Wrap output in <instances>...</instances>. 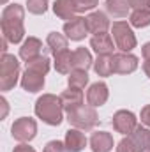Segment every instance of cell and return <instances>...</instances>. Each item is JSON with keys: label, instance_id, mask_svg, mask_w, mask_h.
Returning a JSON list of instances; mask_svg holds the SVG:
<instances>
[{"label": "cell", "instance_id": "8", "mask_svg": "<svg viewBox=\"0 0 150 152\" xmlns=\"http://www.w3.org/2000/svg\"><path fill=\"white\" fill-rule=\"evenodd\" d=\"M113 75H131L138 69V57L131 53H115L111 55Z\"/></svg>", "mask_w": 150, "mask_h": 152}, {"label": "cell", "instance_id": "30", "mask_svg": "<svg viewBox=\"0 0 150 152\" xmlns=\"http://www.w3.org/2000/svg\"><path fill=\"white\" fill-rule=\"evenodd\" d=\"M76 7V12H85V11H92L99 5V0H73Z\"/></svg>", "mask_w": 150, "mask_h": 152}, {"label": "cell", "instance_id": "31", "mask_svg": "<svg viewBox=\"0 0 150 152\" xmlns=\"http://www.w3.org/2000/svg\"><path fill=\"white\" fill-rule=\"evenodd\" d=\"M44 152H69V149L66 147V142H60V140H51L46 143Z\"/></svg>", "mask_w": 150, "mask_h": 152}, {"label": "cell", "instance_id": "14", "mask_svg": "<svg viewBox=\"0 0 150 152\" xmlns=\"http://www.w3.org/2000/svg\"><path fill=\"white\" fill-rule=\"evenodd\" d=\"M113 136L106 131H95L90 136V149L92 152H111L113 149Z\"/></svg>", "mask_w": 150, "mask_h": 152}, {"label": "cell", "instance_id": "32", "mask_svg": "<svg viewBox=\"0 0 150 152\" xmlns=\"http://www.w3.org/2000/svg\"><path fill=\"white\" fill-rule=\"evenodd\" d=\"M140 118H141V124H145V126H149L150 127V104H147V106L141 110Z\"/></svg>", "mask_w": 150, "mask_h": 152}, {"label": "cell", "instance_id": "33", "mask_svg": "<svg viewBox=\"0 0 150 152\" xmlns=\"http://www.w3.org/2000/svg\"><path fill=\"white\" fill-rule=\"evenodd\" d=\"M134 9H150V0H131Z\"/></svg>", "mask_w": 150, "mask_h": 152}, {"label": "cell", "instance_id": "7", "mask_svg": "<svg viewBox=\"0 0 150 152\" xmlns=\"http://www.w3.org/2000/svg\"><path fill=\"white\" fill-rule=\"evenodd\" d=\"M111 124H113V129L117 133L127 136V134H131L138 127V118H136V115L133 113V112H129V110H118L117 113L113 115Z\"/></svg>", "mask_w": 150, "mask_h": 152}, {"label": "cell", "instance_id": "18", "mask_svg": "<svg viewBox=\"0 0 150 152\" xmlns=\"http://www.w3.org/2000/svg\"><path fill=\"white\" fill-rule=\"evenodd\" d=\"M60 99H62L64 110L69 112L71 108H76V106L83 104V92H81V88H73V87H69L67 90L62 92Z\"/></svg>", "mask_w": 150, "mask_h": 152}, {"label": "cell", "instance_id": "35", "mask_svg": "<svg viewBox=\"0 0 150 152\" xmlns=\"http://www.w3.org/2000/svg\"><path fill=\"white\" fill-rule=\"evenodd\" d=\"M141 55H143L145 60H150V42H145L141 46Z\"/></svg>", "mask_w": 150, "mask_h": 152}, {"label": "cell", "instance_id": "28", "mask_svg": "<svg viewBox=\"0 0 150 152\" xmlns=\"http://www.w3.org/2000/svg\"><path fill=\"white\" fill-rule=\"evenodd\" d=\"M27 9L30 14H44L48 11V0H27Z\"/></svg>", "mask_w": 150, "mask_h": 152}, {"label": "cell", "instance_id": "23", "mask_svg": "<svg viewBox=\"0 0 150 152\" xmlns=\"http://www.w3.org/2000/svg\"><path fill=\"white\" fill-rule=\"evenodd\" d=\"M55 69L58 75H69L73 71V51L66 50L55 57Z\"/></svg>", "mask_w": 150, "mask_h": 152}, {"label": "cell", "instance_id": "12", "mask_svg": "<svg viewBox=\"0 0 150 152\" xmlns=\"http://www.w3.org/2000/svg\"><path fill=\"white\" fill-rule=\"evenodd\" d=\"M87 28H88V34H94V36L106 34L110 28V20L103 11H94L87 16Z\"/></svg>", "mask_w": 150, "mask_h": 152}, {"label": "cell", "instance_id": "17", "mask_svg": "<svg viewBox=\"0 0 150 152\" xmlns=\"http://www.w3.org/2000/svg\"><path fill=\"white\" fill-rule=\"evenodd\" d=\"M92 66H94V58L87 48H78L73 51V69L88 71Z\"/></svg>", "mask_w": 150, "mask_h": 152}, {"label": "cell", "instance_id": "3", "mask_svg": "<svg viewBox=\"0 0 150 152\" xmlns=\"http://www.w3.org/2000/svg\"><path fill=\"white\" fill-rule=\"evenodd\" d=\"M67 117V122L76 127V129H81V131H90L94 129L97 124H99V117L97 112L94 110V106H85V104H79L76 108H71L69 112H66Z\"/></svg>", "mask_w": 150, "mask_h": 152}, {"label": "cell", "instance_id": "15", "mask_svg": "<svg viewBox=\"0 0 150 152\" xmlns=\"http://www.w3.org/2000/svg\"><path fill=\"white\" fill-rule=\"evenodd\" d=\"M66 147L69 149V152H81L85 147H87V136L83 134L81 129H69L66 133Z\"/></svg>", "mask_w": 150, "mask_h": 152}, {"label": "cell", "instance_id": "6", "mask_svg": "<svg viewBox=\"0 0 150 152\" xmlns=\"http://www.w3.org/2000/svg\"><path fill=\"white\" fill-rule=\"evenodd\" d=\"M11 134L14 140L21 142V143H27V142H32L37 134V124L34 118L30 117H20L12 122L11 126Z\"/></svg>", "mask_w": 150, "mask_h": 152}, {"label": "cell", "instance_id": "4", "mask_svg": "<svg viewBox=\"0 0 150 152\" xmlns=\"http://www.w3.org/2000/svg\"><path fill=\"white\" fill-rule=\"evenodd\" d=\"M20 76V62L14 55H2L0 60V90L7 92L16 87Z\"/></svg>", "mask_w": 150, "mask_h": 152}, {"label": "cell", "instance_id": "24", "mask_svg": "<svg viewBox=\"0 0 150 152\" xmlns=\"http://www.w3.org/2000/svg\"><path fill=\"white\" fill-rule=\"evenodd\" d=\"M129 25L136 28H145L150 25V9H134L129 18Z\"/></svg>", "mask_w": 150, "mask_h": 152}, {"label": "cell", "instance_id": "1", "mask_svg": "<svg viewBox=\"0 0 150 152\" xmlns=\"http://www.w3.org/2000/svg\"><path fill=\"white\" fill-rule=\"evenodd\" d=\"M23 20H25V9L20 4L7 5L2 11V20H0L2 37H5L9 42H12V44L21 42V39L25 37Z\"/></svg>", "mask_w": 150, "mask_h": 152}, {"label": "cell", "instance_id": "25", "mask_svg": "<svg viewBox=\"0 0 150 152\" xmlns=\"http://www.w3.org/2000/svg\"><path fill=\"white\" fill-rule=\"evenodd\" d=\"M94 71L99 76L106 78L113 75L111 67V55H97V58L94 60Z\"/></svg>", "mask_w": 150, "mask_h": 152}, {"label": "cell", "instance_id": "34", "mask_svg": "<svg viewBox=\"0 0 150 152\" xmlns=\"http://www.w3.org/2000/svg\"><path fill=\"white\" fill-rule=\"evenodd\" d=\"M12 152H36L30 145H27V143H21V145H18V147H14V151Z\"/></svg>", "mask_w": 150, "mask_h": 152}, {"label": "cell", "instance_id": "37", "mask_svg": "<svg viewBox=\"0 0 150 152\" xmlns=\"http://www.w3.org/2000/svg\"><path fill=\"white\" fill-rule=\"evenodd\" d=\"M2 2H4V4H5V2H7V0H2Z\"/></svg>", "mask_w": 150, "mask_h": 152}, {"label": "cell", "instance_id": "20", "mask_svg": "<svg viewBox=\"0 0 150 152\" xmlns=\"http://www.w3.org/2000/svg\"><path fill=\"white\" fill-rule=\"evenodd\" d=\"M134 143L136 147L141 152H150V129L143 127V126H138L131 134H127Z\"/></svg>", "mask_w": 150, "mask_h": 152}, {"label": "cell", "instance_id": "16", "mask_svg": "<svg viewBox=\"0 0 150 152\" xmlns=\"http://www.w3.org/2000/svg\"><path fill=\"white\" fill-rule=\"evenodd\" d=\"M41 50H42L41 39L28 37V39H25V42H23L21 48H20V57H21L25 62H28V60H32V58H37L39 55H41Z\"/></svg>", "mask_w": 150, "mask_h": 152}, {"label": "cell", "instance_id": "9", "mask_svg": "<svg viewBox=\"0 0 150 152\" xmlns=\"http://www.w3.org/2000/svg\"><path fill=\"white\" fill-rule=\"evenodd\" d=\"M64 34L66 37L71 39V41H83L88 34V28H87V18L83 16H74L73 20L66 21L64 23Z\"/></svg>", "mask_w": 150, "mask_h": 152}, {"label": "cell", "instance_id": "29", "mask_svg": "<svg viewBox=\"0 0 150 152\" xmlns=\"http://www.w3.org/2000/svg\"><path fill=\"white\" fill-rule=\"evenodd\" d=\"M117 152H141V151L136 147V143L129 136H124L117 145Z\"/></svg>", "mask_w": 150, "mask_h": 152}, {"label": "cell", "instance_id": "13", "mask_svg": "<svg viewBox=\"0 0 150 152\" xmlns=\"http://www.w3.org/2000/svg\"><path fill=\"white\" fill-rule=\"evenodd\" d=\"M111 34H97L90 39V48L97 53V55H113V50H115V44H113Z\"/></svg>", "mask_w": 150, "mask_h": 152}, {"label": "cell", "instance_id": "21", "mask_svg": "<svg viewBox=\"0 0 150 152\" xmlns=\"http://www.w3.org/2000/svg\"><path fill=\"white\" fill-rule=\"evenodd\" d=\"M53 12L60 18V20H73L76 16V7L73 4V0H55L53 4Z\"/></svg>", "mask_w": 150, "mask_h": 152}, {"label": "cell", "instance_id": "5", "mask_svg": "<svg viewBox=\"0 0 150 152\" xmlns=\"http://www.w3.org/2000/svg\"><path fill=\"white\" fill-rule=\"evenodd\" d=\"M111 37L115 41L117 50L129 53L131 50L136 48V36L127 21H115L111 27Z\"/></svg>", "mask_w": 150, "mask_h": 152}, {"label": "cell", "instance_id": "36", "mask_svg": "<svg viewBox=\"0 0 150 152\" xmlns=\"http://www.w3.org/2000/svg\"><path fill=\"white\" fill-rule=\"evenodd\" d=\"M143 71H145V75L150 78V60H145V62H143Z\"/></svg>", "mask_w": 150, "mask_h": 152}, {"label": "cell", "instance_id": "27", "mask_svg": "<svg viewBox=\"0 0 150 152\" xmlns=\"http://www.w3.org/2000/svg\"><path fill=\"white\" fill-rule=\"evenodd\" d=\"M25 64H27L28 69L39 71V73H42V75H48V71H50V58H48L46 55H39L37 58H32V60H28V62H25Z\"/></svg>", "mask_w": 150, "mask_h": 152}, {"label": "cell", "instance_id": "10", "mask_svg": "<svg viewBox=\"0 0 150 152\" xmlns=\"http://www.w3.org/2000/svg\"><path fill=\"white\" fill-rule=\"evenodd\" d=\"M110 97V90H108V85L104 81H97V83H92L90 88L87 90V103L94 108L97 106H103L106 104Z\"/></svg>", "mask_w": 150, "mask_h": 152}, {"label": "cell", "instance_id": "2", "mask_svg": "<svg viewBox=\"0 0 150 152\" xmlns=\"http://www.w3.org/2000/svg\"><path fill=\"white\" fill-rule=\"evenodd\" d=\"M34 112L39 118L48 126H60L64 120V104L58 96L42 94L36 101Z\"/></svg>", "mask_w": 150, "mask_h": 152}, {"label": "cell", "instance_id": "22", "mask_svg": "<svg viewBox=\"0 0 150 152\" xmlns=\"http://www.w3.org/2000/svg\"><path fill=\"white\" fill-rule=\"evenodd\" d=\"M46 44L51 50L53 57H57L58 53H62V51L67 50V37L62 36V34H58V32H50L48 39H46Z\"/></svg>", "mask_w": 150, "mask_h": 152}, {"label": "cell", "instance_id": "26", "mask_svg": "<svg viewBox=\"0 0 150 152\" xmlns=\"http://www.w3.org/2000/svg\"><path fill=\"white\" fill-rule=\"evenodd\" d=\"M67 83H69V87H73V88H85V87L88 85V75H87V71L73 69V71L69 73Z\"/></svg>", "mask_w": 150, "mask_h": 152}, {"label": "cell", "instance_id": "11", "mask_svg": "<svg viewBox=\"0 0 150 152\" xmlns=\"http://www.w3.org/2000/svg\"><path fill=\"white\" fill-rule=\"evenodd\" d=\"M44 76L46 75H42L39 71L25 67V73L21 75V88L25 92H30V94H36L39 90H42V87H44Z\"/></svg>", "mask_w": 150, "mask_h": 152}, {"label": "cell", "instance_id": "19", "mask_svg": "<svg viewBox=\"0 0 150 152\" xmlns=\"http://www.w3.org/2000/svg\"><path fill=\"white\" fill-rule=\"evenodd\" d=\"M131 7V0H106V11L113 18H125Z\"/></svg>", "mask_w": 150, "mask_h": 152}]
</instances>
